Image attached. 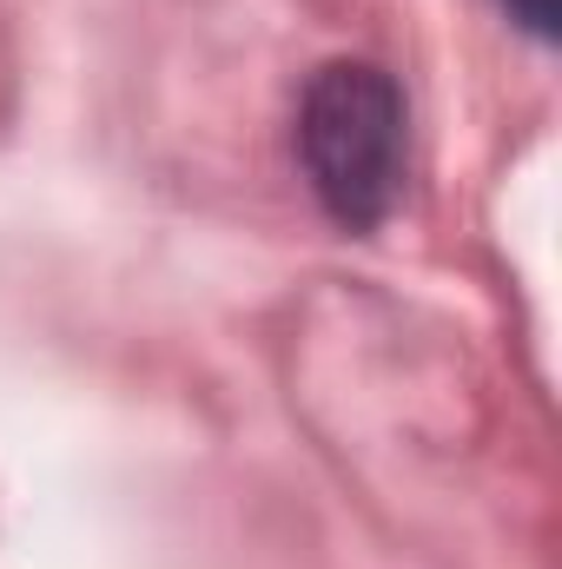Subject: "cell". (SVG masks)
<instances>
[{
  "label": "cell",
  "mask_w": 562,
  "mask_h": 569,
  "mask_svg": "<svg viewBox=\"0 0 562 569\" xmlns=\"http://www.w3.org/2000/svg\"><path fill=\"white\" fill-rule=\"evenodd\" d=\"M298 166L344 232H378L404 192V93L378 60H331L298 107Z\"/></svg>",
  "instance_id": "6da1fadb"
},
{
  "label": "cell",
  "mask_w": 562,
  "mask_h": 569,
  "mask_svg": "<svg viewBox=\"0 0 562 569\" xmlns=\"http://www.w3.org/2000/svg\"><path fill=\"white\" fill-rule=\"evenodd\" d=\"M503 13H510L530 40H543V47L562 33V0H503Z\"/></svg>",
  "instance_id": "7a4b0ae2"
}]
</instances>
